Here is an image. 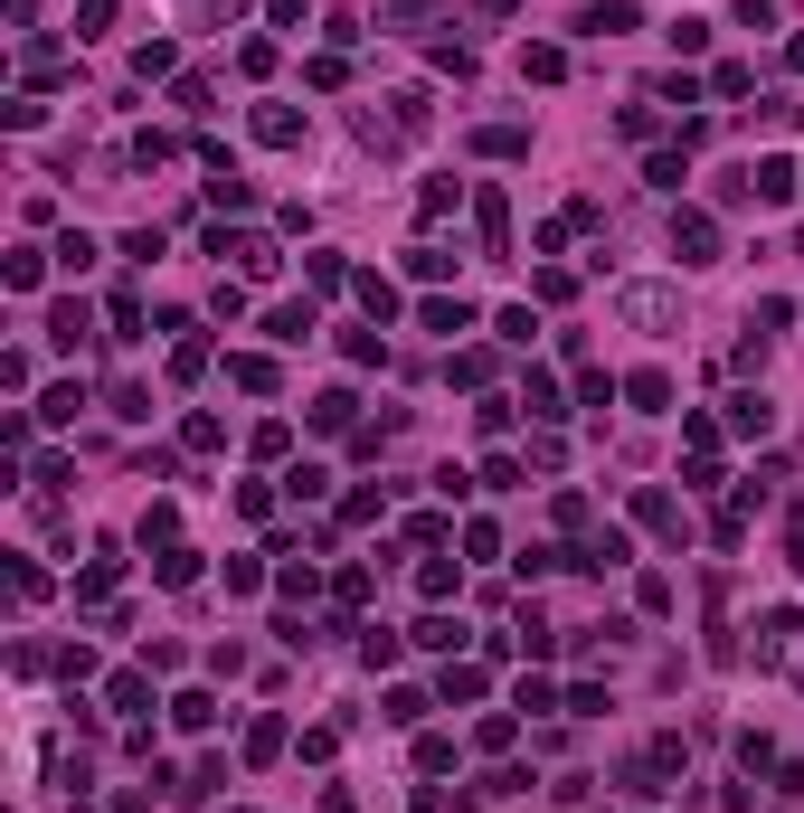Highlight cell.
Masks as SVG:
<instances>
[{"label": "cell", "instance_id": "cell-1", "mask_svg": "<svg viewBox=\"0 0 804 813\" xmlns=\"http://www.w3.org/2000/svg\"><path fill=\"white\" fill-rule=\"evenodd\" d=\"M615 312H625L635 331H672V322H682V294H672V284H625Z\"/></svg>", "mask_w": 804, "mask_h": 813}, {"label": "cell", "instance_id": "cell-2", "mask_svg": "<svg viewBox=\"0 0 804 813\" xmlns=\"http://www.w3.org/2000/svg\"><path fill=\"white\" fill-rule=\"evenodd\" d=\"M672 256H682V265H719V218L682 209V218H672Z\"/></svg>", "mask_w": 804, "mask_h": 813}, {"label": "cell", "instance_id": "cell-3", "mask_svg": "<svg viewBox=\"0 0 804 813\" xmlns=\"http://www.w3.org/2000/svg\"><path fill=\"white\" fill-rule=\"evenodd\" d=\"M568 568H587V578H606V568H635V539H625V530H596L587 549L568 558Z\"/></svg>", "mask_w": 804, "mask_h": 813}, {"label": "cell", "instance_id": "cell-4", "mask_svg": "<svg viewBox=\"0 0 804 813\" xmlns=\"http://www.w3.org/2000/svg\"><path fill=\"white\" fill-rule=\"evenodd\" d=\"M520 407H530L540 426H559V417H568V397H559V378H549V370H530V378H520Z\"/></svg>", "mask_w": 804, "mask_h": 813}, {"label": "cell", "instance_id": "cell-5", "mask_svg": "<svg viewBox=\"0 0 804 813\" xmlns=\"http://www.w3.org/2000/svg\"><path fill=\"white\" fill-rule=\"evenodd\" d=\"M729 426H738V436H767V426H777V397H767V388H738L729 397Z\"/></svg>", "mask_w": 804, "mask_h": 813}, {"label": "cell", "instance_id": "cell-6", "mask_svg": "<svg viewBox=\"0 0 804 813\" xmlns=\"http://www.w3.org/2000/svg\"><path fill=\"white\" fill-rule=\"evenodd\" d=\"M577 29H587V39H625V29H635V10H625V0H587V10H577Z\"/></svg>", "mask_w": 804, "mask_h": 813}, {"label": "cell", "instance_id": "cell-7", "mask_svg": "<svg viewBox=\"0 0 804 813\" xmlns=\"http://www.w3.org/2000/svg\"><path fill=\"white\" fill-rule=\"evenodd\" d=\"M795 180H804L795 162H757V171H748V189L767 199V209H777V199H795Z\"/></svg>", "mask_w": 804, "mask_h": 813}, {"label": "cell", "instance_id": "cell-8", "mask_svg": "<svg viewBox=\"0 0 804 813\" xmlns=\"http://www.w3.org/2000/svg\"><path fill=\"white\" fill-rule=\"evenodd\" d=\"M256 142H304V114H294V105H256Z\"/></svg>", "mask_w": 804, "mask_h": 813}, {"label": "cell", "instance_id": "cell-9", "mask_svg": "<svg viewBox=\"0 0 804 813\" xmlns=\"http://www.w3.org/2000/svg\"><path fill=\"white\" fill-rule=\"evenodd\" d=\"M635 520H643V530H672V539H682V502H672V492H635Z\"/></svg>", "mask_w": 804, "mask_h": 813}, {"label": "cell", "instance_id": "cell-10", "mask_svg": "<svg viewBox=\"0 0 804 813\" xmlns=\"http://www.w3.org/2000/svg\"><path fill=\"white\" fill-rule=\"evenodd\" d=\"M86 303H57V312H47V341H57V350H86Z\"/></svg>", "mask_w": 804, "mask_h": 813}, {"label": "cell", "instance_id": "cell-11", "mask_svg": "<svg viewBox=\"0 0 804 813\" xmlns=\"http://www.w3.org/2000/svg\"><path fill=\"white\" fill-rule=\"evenodd\" d=\"M473 152H493V162H520V152H530V133H520V123H483V133H473Z\"/></svg>", "mask_w": 804, "mask_h": 813}, {"label": "cell", "instance_id": "cell-12", "mask_svg": "<svg viewBox=\"0 0 804 813\" xmlns=\"http://www.w3.org/2000/svg\"><path fill=\"white\" fill-rule=\"evenodd\" d=\"M473 218H483V246L502 256V246H511V209H502V189H483V199H473Z\"/></svg>", "mask_w": 804, "mask_h": 813}, {"label": "cell", "instance_id": "cell-13", "mask_svg": "<svg viewBox=\"0 0 804 813\" xmlns=\"http://www.w3.org/2000/svg\"><path fill=\"white\" fill-rule=\"evenodd\" d=\"M625 397H635L643 417H662V407H672V378H662V370H635V378H625Z\"/></svg>", "mask_w": 804, "mask_h": 813}, {"label": "cell", "instance_id": "cell-14", "mask_svg": "<svg viewBox=\"0 0 804 813\" xmlns=\"http://www.w3.org/2000/svg\"><path fill=\"white\" fill-rule=\"evenodd\" d=\"M351 407H360L351 388H322V397H312V426H322V436H341V426H351Z\"/></svg>", "mask_w": 804, "mask_h": 813}, {"label": "cell", "instance_id": "cell-15", "mask_svg": "<svg viewBox=\"0 0 804 813\" xmlns=\"http://www.w3.org/2000/svg\"><path fill=\"white\" fill-rule=\"evenodd\" d=\"M520 76H530V86H559L568 57H559V47H520Z\"/></svg>", "mask_w": 804, "mask_h": 813}, {"label": "cell", "instance_id": "cell-16", "mask_svg": "<svg viewBox=\"0 0 804 813\" xmlns=\"http://www.w3.org/2000/svg\"><path fill=\"white\" fill-rule=\"evenodd\" d=\"M228 378H236V388H256V397H265V388H275V360H256V350H236V360H228Z\"/></svg>", "mask_w": 804, "mask_h": 813}, {"label": "cell", "instance_id": "cell-17", "mask_svg": "<svg viewBox=\"0 0 804 813\" xmlns=\"http://www.w3.org/2000/svg\"><path fill=\"white\" fill-rule=\"evenodd\" d=\"M417 322H426V331H445V341H454V331H473V312H464V303H445V294H436V303L417 312Z\"/></svg>", "mask_w": 804, "mask_h": 813}, {"label": "cell", "instance_id": "cell-18", "mask_svg": "<svg viewBox=\"0 0 804 813\" xmlns=\"http://www.w3.org/2000/svg\"><path fill=\"white\" fill-rule=\"evenodd\" d=\"M265 331H275V341H312V303H284Z\"/></svg>", "mask_w": 804, "mask_h": 813}, {"label": "cell", "instance_id": "cell-19", "mask_svg": "<svg viewBox=\"0 0 804 813\" xmlns=\"http://www.w3.org/2000/svg\"><path fill=\"white\" fill-rule=\"evenodd\" d=\"M170 719H180V728H209L218 700H209V691H180V700H170Z\"/></svg>", "mask_w": 804, "mask_h": 813}, {"label": "cell", "instance_id": "cell-20", "mask_svg": "<svg viewBox=\"0 0 804 813\" xmlns=\"http://www.w3.org/2000/svg\"><path fill=\"white\" fill-rule=\"evenodd\" d=\"M445 265H454L445 246H407V275H417V284H436V275H445Z\"/></svg>", "mask_w": 804, "mask_h": 813}, {"label": "cell", "instance_id": "cell-21", "mask_svg": "<svg viewBox=\"0 0 804 813\" xmlns=\"http://www.w3.org/2000/svg\"><path fill=\"white\" fill-rule=\"evenodd\" d=\"M643 180H653V189H682L691 171H682V152H653V162H643Z\"/></svg>", "mask_w": 804, "mask_h": 813}, {"label": "cell", "instance_id": "cell-22", "mask_svg": "<svg viewBox=\"0 0 804 813\" xmlns=\"http://www.w3.org/2000/svg\"><path fill=\"white\" fill-rule=\"evenodd\" d=\"M322 483H331L322 464H294V473H284V492H294V502H322Z\"/></svg>", "mask_w": 804, "mask_h": 813}, {"label": "cell", "instance_id": "cell-23", "mask_svg": "<svg viewBox=\"0 0 804 813\" xmlns=\"http://www.w3.org/2000/svg\"><path fill=\"white\" fill-rule=\"evenodd\" d=\"M57 265H67V275H86V265H95V237L67 228V237H57Z\"/></svg>", "mask_w": 804, "mask_h": 813}, {"label": "cell", "instance_id": "cell-24", "mask_svg": "<svg viewBox=\"0 0 804 813\" xmlns=\"http://www.w3.org/2000/svg\"><path fill=\"white\" fill-rule=\"evenodd\" d=\"M417 644H426V652H454V644H464V625H445V615H426V625H417Z\"/></svg>", "mask_w": 804, "mask_h": 813}, {"label": "cell", "instance_id": "cell-25", "mask_svg": "<svg viewBox=\"0 0 804 813\" xmlns=\"http://www.w3.org/2000/svg\"><path fill=\"white\" fill-rule=\"evenodd\" d=\"M275 747H284V719H256V728H246V757H256V767L275 757Z\"/></svg>", "mask_w": 804, "mask_h": 813}, {"label": "cell", "instance_id": "cell-26", "mask_svg": "<svg viewBox=\"0 0 804 813\" xmlns=\"http://www.w3.org/2000/svg\"><path fill=\"white\" fill-rule=\"evenodd\" d=\"M104 700H114V710H142V700H152V681H142V672H114V691H104Z\"/></svg>", "mask_w": 804, "mask_h": 813}, {"label": "cell", "instance_id": "cell-27", "mask_svg": "<svg viewBox=\"0 0 804 813\" xmlns=\"http://www.w3.org/2000/svg\"><path fill=\"white\" fill-rule=\"evenodd\" d=\"M76 20H86V29H76V39H95V29L114 20V0H76Z\"/></svg>", "mask_w": 804, "mask_h": 813}, {"label": "cell", "instance_id": "cell-28", "mask_svg": "<svg viewBox=\"0 0 804 813\" xmlns=\"http://www.w3.org/2000/svg\"><path fill=\"white\" fill-rule=\"evenodd\" d=\"M738 20H748V29H767V20H777V0H738Z\"/></svg>", "mask_w": 804, "mask_h": 813}, {"label": "cell", "instance_id": "cell-29", "mask_svg": "<svg viewBox=\"0 0 804 813\" xmlns=\"http://www.w3.org/2000/svg\"><path fill=\"white\" fill-rule=\"evenodd\" d=\"M483 10H493V20H511V10H520V0H483Z\"/></svg>", "mask_w": 804, "mask_h": 813}]
</instances>
